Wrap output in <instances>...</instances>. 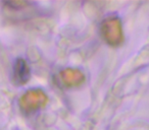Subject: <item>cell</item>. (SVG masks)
<instances>
[{"label": "cell", "mask_w": 149, "mask_h": 130, "mask_svg": "<svg viewBox=\"0 0 149 130\" xmlns=\"http://www.w3.org/2000/svg\"><path fill=\"white\" fill-rule=\"evenodd\" d=\"M100 32L103 40L111 47H118L124 42L123 25L118 17H109L104 19Z\"/></svg>", "instance_id": "cell-1"}, {"label": "cell", "mask_w": 149, "mask_h": 130, "mask_svg": "<svg viewBox=\"0 0 149 130\" xmlns=\"http://www.w3.org/2000/svg\"><path fill=\"white\" fill-rule=\"evenodd\" d=\"M48 103V96L40 89H33L26 91L19 98V105L26 114H31L44 108Z\"/></svg>", "instance_id": "cell-2"}, {"label": "cell", "mask_w": 149, "mask_h": 130, "mask_svg": "<svg viewBox=\"0 0 149 130\" xmlns=\"http://www.w3.org/2000/svg\"><path fill=\"white\" fill-rule=\"evenodd\" d=\"M59 80L65 87H78L85 81V74L80 69L65 68L59 72Z\"/></svg>", "instance_id": "cell-3"}, {"label": "cell", "mask_w": 149, "mask_h": 130, "mask_svg": "<svg viewBox=\"0 0 149 130\" xmlns=\"http://www.w3.org/2000/svg\"><path fill=\"white\" fill-rule=\"evenodd\" d=\"M31 77V71L27 61L23 58H19L13 67V78L17 85H26Z\"/></svg>", "instance_id": "cell-4"}]
</instances>
